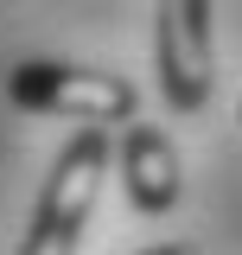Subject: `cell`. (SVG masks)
<instances>
[{
    "label": "cell",
    "mask_w": 242,
    "mask_h": 255,
    "mask_svg": "<svg viewBox=\"0 0 242 255\" xmlns=\"http://www.w3.org/2000/svg\"><path fill=\"white\" fill-rule=\"evenodd\" d=\"M102 179H109V128L83 122L77 140L58 153L51 179H45V198L32 211V230H26V243H19V255H77Z\"/></svg>",
    "instance_id": "6da1fadb"
},
{
    "label": "cell",
    "mask_w": 242,
    "mask_h": 255,
    "mask_svg": "<svg viewBox=\"0 0 242 255\" xmlns=\"http://www.w3.org/2000/svg\"><path fill=\"white\" fill-rule=\"evenodd\" d=\"M6 96L32 109V115H70V122H134L140 96L127 77H109V70H77V64L58 58H26L6 70Z\"/></svg>",
    "instance_id": "7a4b0ae2"
},
{
    "label": "cell",
    "mask_w": 242,
    "mask_h": 255,
    "mask_svg": "<svg viewBox=\"0 0 242 255\" xmlns=\"http://www.w3.org/2000/svg\"><path fill=\"white\" fill-rule=\"evenodd\" d=\"M153 64L166 109L198 115L217 90V45H211V0H153Z\"/></svg>",
    "instance_id": "3957f363"
},
{
    "label": "cell",
    "mask_w": 242,
    "mask_h": 255,
    "mask_svg": "<svg viewBox=\"0 0 242 255\" xmlns=\"http://www.w3.org/2000/svg\"><path fill=\"white\" fill-rule=\"evenodd\" d=\"M121 185H127V204L147 211V217H166L185 191V172H179V153L159 128L134 122L121 134Z\"/></svg>",
    "instance_id": "277c9868"
},
{
    "label": "cell",
    "mask_w": 242,
    "mask_h": 255,
    "mask_svg": "<svg viewBox=\"0 0 242 255\" xmlns=\"http://www.w3.org/2000/svg\"><path fill=\"white\" fill-rule=\"evenodd\" d=\"M140 255H191L185 243H159V249H140Z\"/></svg>",
    "instance_id": "5b68a950"
},
{
    "label": "cell",
    "mask_w": 242,
    "mask_h": 255,
    "mask_svg": "<svg viewBox=\"0 0 242 255\" xmlns=\"http://www.w3.org/2000/svg\"><path fill=\"white\" fill-rule=\"evenodd\" d=\"M236 115H242V109H236Z\"/></svg>",
    "instance_id": "8992f818"
}]
</instances>
